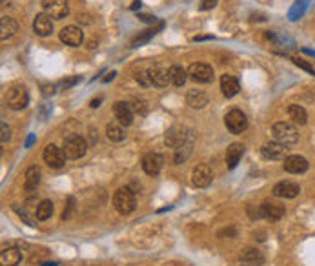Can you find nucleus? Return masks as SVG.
Returning a JSON list of instances; mask_svg holds the SVG:
<instances>
[{"label":"nucleus","mask_w":315,"mask_h":266,"mask_svg":"<svg viewBox=\"0 0 315 266\" xmlns=\"http://www.w3.org/2000/svg\"><path fill=\"white\" fill-rule=\"evenodd\" d=\"M148 73H150L153 86L164 88V86H168V82H170V69L162 68V66H159V64L151 66V68L148 69Z\"/></svg>","instance_id":"a211bd4d"},{"label":"nucleus","mask_w":315,"mask_h":266,"mask_svg":"<svg viewBox=\"0 0 315 266\" xmlns=\"http://www.w3.org/2000/svg\"><path fill=\"white\" fill-rule=\"evenodd\" d=\"M20 261H22V254L20 250H16V248H5V250H2V254H0V263H2V266H16Z\"/></svg>","instance_id":"bb28decb"},{"label":"nucleus","mask_w":315,"mask_h":266,"mask_svg":"<svg viewBox=\"0 0 315 266\" xmlns=\"http://www.w3.org/2000/svg\"><path fill=\"white\" fill-rule=\"evenodd\" d=\"M224 124L226 128H228V132L237 135V133H242L248 128V119H246V115L240 110H230V112L226 113Z\"/></svg>","instance_id":"20e7f679"},{"label":"nucleus","mask_w":315,"mask_h":266,"mask_svg":"<svg viewBox=\"0 0 315 266\" xmlns=\"http://www.w3.org/2000/svg\"><path fill=\"white\" fill-rule=\"evenodd\" d=\"M16 31H18V24H16L15 18L4 16V18L0 20V38H2V42H5L7 38L13 37Z\"/></svg>","instance_id":"b1692460"},{"label":"nucleus","mask_w":315,"mask_h":266,"mask_svg":"<svg viewBox=\"0 0 315 266\" xmlns=\"http://www.w3.org/2000/svg\"><path fill=\"white\" fill-rule=\"evenodd\" d=\"M73 208H75V199L70 197V199H68V210H64V213H62V221L70 219L71 212H73Z\"/></svg>","instance_id":"4c0bfd02"},{"label":"nucleus","mask_w":315,"mask_h":266,"mask_svg":"<svg viewBox=\"0 0 315 266\" xmlns=\"http://www.w3.org/2000/svg\"><path fill=\"white\" fill-rule=\"evenodd\" d=\"M220 90H222V95L226 99H231V97H235L239 93V80L235 77H231V75H222L220 77Z\"/></svg>","instance_id":"6ab92c4d"},{"label":"nucleus","mask_w":315,"mask_h":266,"mask_svg":"<svg viewBox=\"0 0 315 266\" xmlns=\"http://www.w3.org/2000/svg\"><path fill=\"white\" fill-rule=\"evenodd\" d=\"M164 142L170 146V148H181L184 144L188 142V133L186 128H182V126H173L166 132L164 135Z\"/></svg>","instance_id":"9b49d317"},{"label":"nucleus","mask_w":315,"mask_h":266,"mask_svg":"<svg viewBox=\"0 0 315 266\" xmlns=\"http://www.w3.org/2000/svg\"><path fill=\"white\" fill-rule=\"evenodd\" d=\"M303 51H305L306 55H312V57H315V51H314V49H308V48H305V49H303Z\"/></svg>","instance_id":"49530a36"},{"label":"nucleus","mask_w":315,"mask_h":266,"mask_svg":"<svg viewBox=\"0 0 315 266\" xmlns=\"http://www.w3.org/2000/svg\"><path fill=\"white\" fill-rule=\"evenodd\" d=\"M90 142H91V144H95V142H97V130H95V132H93V130L90 132Z\"/></svg>","instance_id":"c03bdc74"},{"label":"nucleus","mask_w":315,"mask_h":266,"mask_svg":"<svg viewBox=\"0 0 315 266\" xmlns=\"http://www.w3.org/2000/svg\"><path fill=\"white\" fill-rule=\"evenodd\" d=\"M288 117L295 126H305V124L308 123V113H306L305 108L299 106V104L288 106Z\"/></svg>","instance_id":"393cba45"},{"label":"nucleus","mask_w":315,"mask_h":266,"mask_svg":"<svg viewBox=\"0 0 315 266\" xmlns=\"http://www.w3.org/2000/svg\"><path fill=\"white\" fill-rule=\"evenodd\" d=\"M79 80H80V77H70V79L60 80L59 84H57V88H60V90H68V88H71V86H75Z\"/></svg>","instance_id":"c9c22d12"},{"label":"nucleus","mask_w":315,"mask_h":266,"mask_svg":"<svg viewBox=\"0 0 315 266\" xmlns=\"http://www.w3.org/2000/svg\"><path fill=\"white\" fill-rule=\"evenodd\" d=\"M55 93V86L51 84V86H44V95H53Z\"/></svg>","instance_id":"79ce46f5"},{"label":"nucleus","mask_w":315,"mask_h":266,"mask_svg":"<svg viewBox=\"0 0 315 266\" xmlns=\"http://www.w3.org/2000/svg\"><path fill=\"white\" fill-rule=\"evenodd\" d=\"M170 82L177 88L184 86L186 82V71L181 68V66H171L170 68Z\"/></svg>","instance_id":"c756f323"},{"label":"nucleus","mask_w":315,"mask_h":266,"mask_svg":"<svg viewBox=\"0 0 315 266\" xmlns=\"http://www.w3.org/2000/svg\"><path fill=\"white\" fill-rule=\"evenodd\" d=\"M283 168L288 173H295V175H299V173H305L308 170V160L305 157H301V155H288L283 162Z\"/></svg>","instance_id":"4468645a"},{"label":"nucleus","mask_w":315,"mask_h":266,"mask_svg":"<svg viewBox=\"0 0 315 266\" xmlns=\"http://www.w3.org/2000/svg\"><path fill=\"white\" fill-rule=\"evenodd\" d=\"M115 71H111V73H107V77H104V79H102V82H109V80H113L115 79Z\"/></svg>","instance_id":"a18cd8bd"},{"label":"nucleus","mask_w":315,"mask_h":266,"mask_svg":"<svg viewBox=\"0 0 315 266\" xmlns=\"http://www.w3.org/2000/svg\"><path fill=\"white\" fill-rule=\"evenodd\" d=\"M51 215H53V202L46 199V201H42L37 206V219L38 221H46V219H49Z\"/></svg>","instance_id":"7c9ffc66"},{"label":"nucleus","mask_w":315,"mask_h":266,"mask_svg":"<svg viewBox=\"0 0 315 266\" xmlns=\"http://www.w3.org/2000/svg\"><path fill=\"white\" fill-rule=\"evenodd\" d=\"M106 135L111 142H120V140H124V137H126V133H124V128H122V124L120 123H109L107 124Z\"/></svg>","instance_id":"cd10ccee"},{"label":"nucleus","mask_w":315,"mask_h":266,"mask_svg":"<svg viewBox=\"0 0 315 266\" xmlns=\"http://www.w3.org/2000/svg\"><path fill=\"white\" fill-rule=\"evenodd\" d=\"M135 80L139 82L140 86H144V88H148V86H151L153 82H151V77L148 71H137L135 73Z\"/></svg>","instance_id":"f704fd0d"},{"label":"nucleus","mask_w":315,"mask_h":266,"mask_svg":"<svg viewBox=\"0 0 315 266\" xmlns=\"http://www.w3.org/2000/svg\"><path fill=\"white\" fill-rule=\"evenodd\" d=\"M261 215L264 219H270V221H279L284 215V206L275 204V202H262Z\"/></svg>","instance_id":"412c9836"},{"label":"nucleus","mask_w":315,"mask_h":266,"mask_svg":"<svg viewBox=\"0 0 315 266\" xmlns=\"http://www.w3.org/2000/svg\"><path fill=\"white\" fill-rule=\"evenodd\" d=\"M27 101H29V97H27V91L24 86H13V88L7 91V95H5V102H7V106H9L11 110H22V108H26Z\"/></svg>","instance_id":"0eeeda50"},{"label":"nucleus","mask_w":315,"mask_h":266,"mask_svg":"<svg viewBox=\"0 0 315 266\" xmlns=\"http://www.w3.org/2000/svg\"><path fill=\"white\" fill-rule=\"evenodd\" d=\"M292 60H294V64H295V66H299L301 69H305V71H308V73L314 75V77H315V69H314V66H310L308 62H306V60H303V59H292Z\"/></svg>","instance_id":"e433bc0d"},{"label":"nucleus","mask_w":315,"mask_h":266,"mask_svg":"<svg viewBox=\"0 0 315 266\" xmlns=\"http://www.w3.org/2000/svg\"><path fill=\"white\" fill-rule=\"evenodd\" d=\"M131 110H133V113L146 115V113H148V104H146L144 99H133V102H131Z\"/></svg>","instance_id":"72a5a7b5"},{"label":"nucleus","mask_w":315,"mask_h":266,"mask_svg":"<svg viewBox=\"0 0 315 266\" xmlns=\"http://www.w3.org/2000/svg\"><path fill=\"white\" fill-rule=\"evenodd\" d=\"M162 26H164V24L160 22V26H159V27H150V29H144V31L140 33V35H137V37H135L133 40H131V48H139V46L146 44L151 37H153V35H155L157 31H159V29H162Z\"/></svg>","instance_id":"c85d7f7f"},{"label":"nucleus","mask_w":315,"mask_h":266,"mask_svg":"<svg viewBox=\"0 0 315 266\" xmlns=\"http://www.w3.org/2000/svg\"><path fill=\"white\" fill-rule=\"evenodd\" d=\"M62 149H64L68 159L75 160V159H80V157H84L86 149H88V142H86L80 135H70V137L64 138V148Z\"/></svg>","instance_id":"7ed1b4c3"},{"label":"nucleus","mask_w":315,"mask_h":266,"mask_svg":"<svg viewBox=\"0 0 315 266\" xmlns=\"http://www.w3.org/2000/svg\"><path fill=\"white\" fill-rule=\"evenodd\" d=\"M101 101H102L101 97H99V99H93V101L90 102V106L91 108H99V106H101Z\"/></svg>","instance_id":"37998d69"},{"label":"nucleus","mask_w":315,"mask_h":266,"mask_svg":"<svg viewBox=\"0 0 315 266\" xmlns=\"http://www.w3.org/2000/svg\"><path fill=\"white\" fill-rule=\"evenodd\" d=\"M113 206L120 215H129L135 212L137 201H135V193L129 188H118L115 195H113Z\"/></svg>","instance_id":"f03ea898"},{"label":"nucleus","mask_w":315,"mask_h":266,"mask_svg":"<svg viewBox=\"0 0 315 266\" xmlns=\"http://www.w3.org/2000/svg\"><path fill=\"white\" fill-rule=\"evenodd\" d=\"M261 153L264 159H270V160H281V159H286L288 157V146H284V144L277 142V140H273V142H266L264 146L261 148Z\"/></svg>","instance_id":"1a4fd4ad"},{"label":"nucleus","mask_w":315,"mask_h":266,"mask_svg":"<svg viewBox=\"0 0 315 266\" xmlns=\"http://www.w3.org/2000/svg\"><path fill=\"white\" fill-rule=\"evenodd\" d=\"M240 261L244 263V266H259L264 263V257L259 250L255 248H246L242 254H240Z\"/></svg>","instance_id":"a878e982"},{"label":"nucleus","mask_w":315,"mask_h":266,"mask_svg":"<svg viewBox=\"0 0 315 266\" xmlns=\"http://www.w3.org/2000/svg\"><path fill=\"white\" fill-rule=\"evenodd\" d=\"M273 138L284 146H294L299 142V132L294 123H275L272 128Z\"/></svg>","instance_id":"f257e3e1"},{"label":"nucleus","mask_w":315,"mask_h":266,"mask_svg":"<svg viewBox=\"0 0 315 266\" xmlns=\"http://www.w3.org/2000/svg\"><path fill=\"white\" fill-rule=\"evenodd\" d=\"M42 7L44 13L49 15L51 18H64L70 13V5H68V0H42Z\"/></svg>","instance_id":"6e6552de"},{"label":"nucleus","mask_w":315,"mask_h":266,"mask_svg":"<svg viewBox=\"0 0 315 266\" xmlns=\"http://www.w3.org/2000/svg\"><path fill=\"white\" fill-rule=\"evenodd\" d=\"M113 113H115L117 121L122 124V126H129V124L133 123V110H131V104H128V102H122V101L115 102Z\"/></svg>","instance_id":"f3484780"},{"label":"nucleus","mask_w":315,"mask_h":266,"mask_svg":"<svg viewBox=\"0 0 315 266\" xmlns=\"http://www.w3.org/2000/svg\"><path fill=\"white\" fill-rule=\"evenodd\" d=\"M213 181V173L210 170V166L206 164H197L192 171V182L193 186L197 188H208Z\"/></svg>","instance_id":"9d476101"},{"label":"nucleus","mask_w":315,"mask_h":266,"mask_svg":"<svg viewBox=\"0 0 315 266\" xmlns=\"http://www.w3.org/2000/svg\"><path fill=\"white\" fill-rule=\"evenodd\" d=\"M66 153L64 149L59 148V146H55V144H48L46 149H44V162L49 166V168H55V170H59L62 166L66 164Z\"/></svg>","instance_id":"39448f33"},{"label":"nucleus","mask_w":315,"mask_h":266,"mask_svg":"<svg viewBox=\"0 0 315 266\" xmlns=\"http://www.w3.org/2000/svg\"><path fill=\"white\" fill-rule=\"evenodd\" d=\"M139 18H140L142 22H148V24H155V22H157L155 16H151V15H142V13L139 15Z\"/></svg>","instance_id":"a19ab883"},{"label":"nucleus","mask_w":315,"mask_h":266,"mask_svg":"<svg viewBox=\"0 0 315 266\" xmlns=\"http://www.w3.org/2000/svg\"><path fill=\"white\" fill-rule=\"evenodd\" d=\"M192 146L193 142L192 140H188L184 146H181V148H177L175 151V157H173V160H175V164H181V162H184V160L190 157V153H192Z\"/></svg>","instance_id":"2f4dec72"},{"label":"nucleus","mask_w":315,"mask_h":266,"mask_svg":"<svg viewBox=\"0 0 315 266\" xmlns=\"http://www.w3.org/2000/svg\"><path fill=\"white\" fill-rule=\"evenodd\" d=\"M215 5H217V0H203V4H201V9L208 11V9H211V7H215Z\"/></svg>","instance_id":"ea45409f"},{"label":"nucleus","mask_w":315,"mask_h":266,"mask_svg":"<svg viewBox=\"0 0 315 266\" xmlns=\"http://www.w3.org/2000/svg\"><path fill=\"white\" fill-rule=\"evenodd\" d=\"M244 153V146L240 142H233L230 144V148L226 149V162H228V168L233 170L237 164L240 162V157Z\"/></svg>","instance_id":"aec40b11"},{"label":"nucleus","mask_w":315,"mask_h":266,"mask_svg":"<svg viewBox=\"0 0 315 266\" xmlns=\"http://www.w3.org/2000/svg\"><path fill=\"white\" fill-rule=\"evenodd\" d=\"M306 7H308V0H297V4H295L288 13L290 20H297V18H301L303 13L306 11Z\"/></svg>","instance_id":"473e14b6"},{"label":"nucleus","mask_w":315,"mask_h":266,"mask_svg":"<svg viewBox=\"0 0 315 266\" xmlns=\"http://www.w3.org/2000/svg\"><path fill=\"white\" fill-rule=\"evenodd\" d=\"M38 182H40V168L38 166H29L26 170V179H24V188L26 192L33 193L38 188Z\"/></svg>","instance_id":"4be33fe9"},{"label":"nucleus","mask_w":315,"mask_h":266,"mask_svg":"<svg viewBox=\"0 0 315 266\" xmlns=\"http://www.w3.org/2000/svg\"><path fill=\"white\" fill-rule=\"evenodd\" d=\"M272 193L275 195V197L295 199V197H297V195L301 193V186H299V184H295V182L283 181V182H277V184L273 186Z\"/></svg>","instance_id":"ddd939ff"},{"label":"nucleus","mask_w":315,"mask_h":266,"mask_svg":"<svg viewBox=\"0 0 315 266\" xmlns=\"http://www.w3.org/2000/svg\"><path fill=\"white\" fill-rule=\"evenodd\" d=\"M60 40H62L66 46L77 48V46H80L82 40H84V33L77 26H66L64 29L60 31Z\"/></svg>","instance_id":"f8f14e48"},{"label":"nucleus","mask_w":315,"mask_h":266,"mask_svg":"<svg viewBox=\"0 0 315 266\" xmlns=\"http://www.w3.org/2000/svg\"><path fill=\"white\" fill-rule=\"evenodd\" d=\"M188 106L193 108V110H203L206 104H208V95L201 90H192L186 95Z\"/></svg>","instance_id":"5701e85b"},{"label":"nucleus","mask_w":315,"mask_h":266,"mask_svg":"<svg viewBox=\"0 0 315 266\" xmlns=\"http://www.w3.org/2000/svg\"><path fill=\"white\" fill-rule=\"evenodd\" d=\"M33 31L37 33L38 37H48L53 31V20L51 16L46 15V13H38L33 20Z\"/></svg>","instance_id":"2eb2a0df"},{"label":"nucleus","mask_w":315,"mask_h":266,"mask_svg":"<svg viewBox=\"0 0 315 266\" xmlns=\"http://www.w3.org/2000/svg\"><path fill=\"white\" fill-rule=\"evenodd\" d=\"M188 75H190L195 82L208 84V82L213 80V68L210 64H204V62H193V64L188 68Z\"/></svg>","instance_id":"423d86ee"},{"label":"nucleus","mask_w":315,"mask_h":266,"mask_svg":"<svg viewBox=\"0 0 315 266\" xmlns=\"http://www.w3.org/2000/svg\"><path fill=\"white\" fill-rule=\"evenodd\" d=\"M162 157H160L159 153H146L144 157H142V170L148 173V175L155 177L159 175V171L162 170Z\"/></svg>","instance_id":"dca6fc26"},{"label":"nucleus","mask_w":315,"mask_h":266,"mask_svg":"<svg viewBox=\"0 0 315 266\" xmlns=\"http://www.w3.org/2000/svg\"><path fill=\"white\" fill-rule=\"evenodd\" d=\"M11 137V130L5 123H2V144H5Z\"/></svg>","instance_id":"58836bf2"},{"label":"nucleus","mask_w":315,"mask_h":266,"mask_svg":"<svg viewBox=\"0 0 315 266\" xmlns=\"http://www.w3.org/2000/svg\"><path fill=\"white\" fill-rule=\"evenodd\" d=\"M42 266H57V263H44Z\"/></svg>","instance_id":"09e8293b"},{"label":"nucleus","mask_w":315,"mask_h":266,"mask_svg":"<svg viewBox=\"0 0 315 266\" xmlns=\"http://www.w3.org/2000/svg\"><path fill=\"white\" fill-rule=\"evenodd\" d=\"M137 7H140V0H135V4L131 5V9H137Z\"/></svg>","instance_id":"de8ad7c7"}]
</instances>
